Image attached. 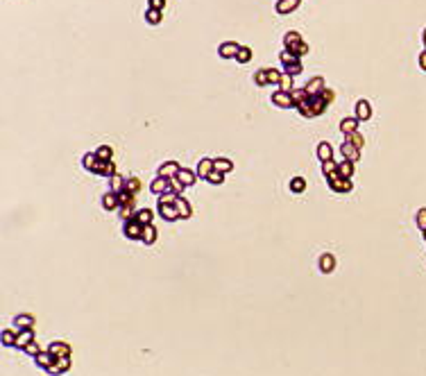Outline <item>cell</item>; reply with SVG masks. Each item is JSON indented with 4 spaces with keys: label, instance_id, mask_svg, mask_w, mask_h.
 <instances>
[{
    "label": "cell",
    "instance_id": "38",
    "mask_svg": "<svg viewBox=\"0 0 426 376\" xmlns=\"http://www.w3.org/2000/svg\"><path fill=\"white\" fill-rule=\"evenodd\" d=\"M338 172H340V177H347V179H351V177H354V161H340V163H338Z\"/></svg>",
    "mask_w": 426,
    "mask_h": 376
},
{
    "label": "cell",
    "instance_id": "34",
    "mask_svg": "<svg viewBox=\"0 0 426 376\" xmlns=\"http://www.w3.org/2000/svg\"><path fill=\"white\" fill-rule=\"evenodd\" d=\"M145 21H148V25H161V21H163V12L148 7V9H145Z\"/></svg>",
    "mask_w": 426,
    "mask_h": 376
},
{
    "label": "cell",
    "instance_id": "5",
    "mask_svg": "<svg viewBox=\"0 0 426 376\" xmlns=\"http://www.w3.org/2000/svg\"><path fill=\"white\" fill-rule=\"evenodd\" d=\"M46 349H48L50 353H54V358H66V356H71V353H73V347L68 345V342H64V340L50 342Z\"/></svg>",
    "mask_w": 426,
    "mask_h": 376
},
{
    "label": "cell",
    "instance_id": "47",
    "mask_svg": "<svg viewBox=\"0 0 426 376\" xmlns=\"http://www.w3.org/2000/svg\"><path fill=\"white\" fill-rule=\"evenodd\" d=\"M281 77H284V73H281V71H277V68H267V84H274V86H279Z\"/></svg>",
    "mask_w": 426,
    "mask_h": 376
},
{
    "label": "cell",
    "instance_id": "31",
    "mask_svg": "<svg viewBox=\"0 0 426 376\" xmlns=\"http://www.w3.org/2000/svg\"><path fill=\"white\" fill-rule=\"evenodd\" d=\"M213 168H215V170H220V172H231L234 170V161L231 159H227V157H215V159H213Z\"/></svg>",
    "mask_w": 426,
    "mask_h": 376
},
{
    "label": "cell",
    "instance_id": "11",
    "mask_svg": "<svg viewBox=\"0 0 426 376\" xmlns=\"http://www.w3.org/2000/svg\"><path fill=\"white\" fill-rule=\"evenodd\" d=\"M272 105H277V107H281V109H293L295 107V100H293V95L290 93H286V91H274L272 93Z\"/></svg>",
    "mask_w": 426,
    "mask_h": 376
},
{
    "label": "cell",
    "instance_id": "18",
    "mask_svg": "<svg viewBox=\"0 0 426 376\" xmlns=\"http://www.w3.org/2000/svg\"><path fill=\"white\" fill-rule=\"evenodd\" d=\"M308 91V95H320L322 91L326 88V84H324V77L322 75H315L313 80H308L306 82V86H304Z\"/></svg>",
    "mask_w": 426,
    "mask_h": 376
},
{
    "label": "cell",
    "instance_id": "20",
    "mask_svg": "<svg viewBox=\"0 0 426 376\" xmlns=\"http://www.w3.org/2000/svg\"><path fill=\"white\" fill-rule=\"evenodd\" d=\"M299 7V0H277V5H274V12L281 14V16H286V14H293Z\"/></svg>",
    "mask_w": 426,
    "mask_h": 376
},
{
    "label": "cell",
    "instance_id": "53",
    "mask_svg": "<svg viewBox=\"0 0 426 376\" xmlns=\"http://www.w3.org/2000/svg\"><path fill=\"white\" fill-rule=\"evenodd\" d=\"M170 193H175V195H182L184 193V186L179 184L177 177H172V179H170Z\"/></svg>",
    "mask_w": 426,
    "mask_h": 376
},
{
    "label": "cell",
    "instance_id": "30",
    "mask_svg": "<svg viewBox=\"0 0 426 376\" xmlns=\"http://www.w3.org/2000/svg\"><path fill=\"white\" fill-rule=\"evenodd\" d=\"M308 102H311V109H313L315 118L322 116V113H324V109L329 107V105L324 102V98H322V95H311V98H308Z\"/></svg>",
    "mask_w": 426,
    "mask_h": 376
},
{
    "label": "cell",
    "instance_id": "12",
    "mask_svg": "<svg viewBox=\"0 0 426 376\" xmlns=\"http://www.w3.org/2000/svg\"><path fill=\"white\" fill-rule=\"evenodd\" d=\"M120 200H118V193H113V190H106L105 195H102V209L105 211H120Z\"/></svg>",
    "mask_w": 426,
    "mask_h": 376
},
{
    "label": "cell",
    "instance_id": "60",
    "mask_svg": "<svg viewBox=\"0 0 426 376\" xmlns=\"http://www.w3.org/2000/svg\"><path fill=\"white\" fill-rule=\"evenodd\" d=\"M424 50H426V48H424Z\"/></svg>",
    "mask_w": 426,
    "mask_h": 376
},
{
    "label": "cell",
    "instance_id": "29",
    "mask_svg": "<svg viewBox=\"0 0 426 376\" xmlns=\"http://www.w3.org/2000/svg\"><path fill=\"white\" fill-rule=\"evenodd\" d=\"M134 220H136V222H141L143 227H145V224H152L154 211H152V209H148V206H143V209H138V211L134 213Z\"/></svg>",
    "mask_w": 426,
    "mask_h": 376
},
{
    "label": "cell",
    "instance_id": "23",
    "mask_svg": "<svg viewBox=\"0 0 426 376\" xmlns=\"http://www.w3.org/2000/svg\"><path fill=\"white\" fill-rule=\"evenodd\" d=\"M157 238H159V231H157V227H154V224H145V227H143V236H141L143 245H154V242H157Z\"/></svg>",
    "mask_w": 426,
    "mask_h": 376
},
{
    "label": "cell",
    "instance_id": "51",
    "mask_svg": "<svg viewBox=\"0 0 426 376\" xmlns=\"http://www.w3.org/2000/svg\"><path fill=\"white\" fill-rule=\"evenodd\" d=\"M297 111L302 113L304 118H315V113H313V109H311V102H308V100H306V102H302V105L297 107Z\"/></svg>",
    "mask_w": 426,
    "mask_h": 376
},
{
    "label": "cell",
    "instance_id": "1",
    "mask_svg": "<svg viewBox=\"0 0 426 376\" xmlns=\"http://www.w3.org/2000/svg\"><path fill=\"white\" fill-rule=\"evenodd\" d=\"M284 50H290V53H295L297 57L302 59L304 54H308V43H304L302 34L299 32H295V29H290V32H286L284 34Z\"/></svg>",
    "mask_w": 426,
    "mask_h": 376
},
{
    "label": "cell",
    "instance_id": "6",
    "mask_svg": "<svg viewBox=\"0 0 426 376\" xmlns=\"http://www.w3.org/2000/svg\"><path fill=\"white\" fill-rule=\"evenodd\" d=\"M179 170H182V165L177 163V161H163V163L157 168V177H166V179H172V177H177Z\"/></svg>",
    "mask_w": 426,
    "mask_h": 376
},
{
    "label": "cell",
    "instance_id": "13",
    "mask_svg": "<svg viewBox=\"0 0 426 376\" xmlns=\"http://www.w3.org/2000/svg\"><path fill=\"white\" fill-rule=\"evenodd\" d=\"M318 265H320V272H322V274H331V272L336 270V256H333L331 252H324L320 256Z\"/></svg>",
    "mask_w": 426,
    "mask_h": 376
},
{
    "label": "cell",
    "instance_id": "32",
    "mask_svg": "<svg viewBox=\"0 0 426 376\" xmlns=\"http://www.w3.org/2000/svg\"><path fill=\"white\" fill-rule=\"evenodd\" d=\"M100 163V159H98V154L95 152H86L82 157V165H84V170H89V172H93L95 170V165Z\"/></svg>",
    "mask_w": 426,
    "mask_h": 376
},
{
    "label": "cell",
    "instance_id": "15",
    "mask_svg": "<svg viewBox=\"0 0 426 376\" xmlns=\"http://www.w3.org/2000/svg\"><path fill=\"white\" fill-rule=\"evenodd\" d=\"M150 190H152L157 197L163 193H170V179H166V177H157V179H152V184H150Z\"/></svg>",
    "mask_w": 426,
    "mask_h": 376
},
{
    "label": "cell",
    "instance_id": "40",
    "mask_svg": "<svg viewBox=\"0 0 426 376\" xmlns=\"http://www.w3.org/2000/svg\"><path fill=\"white\" fill-rule=\"evenodd\" d=\"M279 61L284 66H290V64H297L299 57H297L295 53H290V50H281V53H279Z\"/></svg>",
    "mask_w": 426,
    "mask_h": 376
},
{
    "label": "cell",
    "instance_id": "33",
    "mask_svg": "<svg viewBox=\"0 0 426 376\" xmlns=\"http://www.w3.org/2000/svg\"><path fill=\"white\" fill-rule=\"evenodd\" d=\"M136 211H138L136 204H134V202H130V204L120 206L118 215H120V220H123V222H127V220H134V213H136Z\"/></svg>",
    "mask_w": 426,
    "mask_h": 376
},
{
    "label": "cell",
    "instance_id": "39",
    "mask_svg": "<svg viewBox=\"0 0 426 376\" xmlns=\"http://www.w3.org/2000/svg\"><path fill=\"white\" fill-rule=\"evenodd\" d=\"M290 95H293V100H295V109L302 105V102H306L308 98H311L306 88H293V93H290Z\"/></svg>",
    "mask_w": 426,
    "mask_h": 376
},
{
    "label": "cell",
    "instance_id": "2",
    "mask_svg": "<svg viewBox=\"0 0 426 376\" xmlns=\"http://www.w3.org/2000/svg\"><path fill=\"white\" fill-rule=\"evenodd\" d=\"M123 236L127 241H136L141 242V236H143V224L136 222V220H127L123 222Z\"/></svg>",
    "mask_w": 426,
    "mask_h": 376
},
{
    "label": "cell",
    "instance_id": "41",
    "mask_svg": "<svg viewBox=\"0 0 426 376\" xmlns=\"http://www.w3.org/2000/svg\"><path fill=\"white\" fill-rule=\"evenodd\" d=\"M236 61L238 64H247V61H252V48L240 46V50H238V54H236Z\"/></svg>",
    "mask_w": 426,
    "mask_h": 376
},
{
    "label": "cell",
    "instance_id": "24",
    "mask_svg": "<svg viewBox=\"0 0 426 376\" xmlns=\"http://www.w3.org/2000/svg\"><path fill=\"white\" fill-rule=\"evenodd\" d=\"M16 338H18V329H2V333H0V342H2V347H16Z\"/></svg>",
    "mask_w": 426,
    "mask_h": 376
},
{
    "label": "cell",
    "instance_id": "56",
    "mask_svg": "<svg viewBox=\"0 0 426 376\" xmlns=\"http://www.w3.org/2000/svg\"><path fill=\"white\" fill-rule=\"evenodd\" d=\"M320 95L324 98V102H326V105H331V102L336 100V93H333L331 88H324V91H322V93H320Z\"/></svg>",
    "mask_w": 426,
    "mask_h": 376
},
{
    "label": "cell",
    "instance_id": "54",
    "mask_svg": "<svg viewBox=\"0 0 426 376\" xmlns=\"http://www.w3.org/2000/svg\"><path fill=\"white\" fill-rule=\"evenodd\" d=\"M118 200H120V204H130V202H134V195L130 193V190H120L118 193Z\"/></svg>",
    "mask_w": 426,
    "mask_h": 376
},
{
    "label": "cell",
    "instance_id": "8",
    "mask_svg": "<svg viewBox=\"0 0 426 376\" xmlns=\"http://www.w3.org/2000/svg\"><path fill=\"white\" fill-rule=\"evenodd\" d=\"M68 370H71V356H66V358H57L46 372L50 376H61V374H66Z\"/></svg>",
    "mask_w": 426,
    "mask_h": 376
},
{
    "label": "cell",
    "instance_id": "21",
    "mask_svg": "<svg viewBox=\"0 0 426 376\" xmlns=\"http://www.w3.org/2000/svg\"><path fill=\"white\" fill-rule=\"evenodd\" d=\"M177 179H179V184H182L184 188H190L193 184L197 182V172L190 170V168H182V170H179V175H177Z\"/></svg>",
    "mask_w": 426,
    "mask_h": 376
},
{
    "label": "cell",
    "instance_id": "25",
    "mask_svg": "<svg viewBox=\"0 0 426 376\" xmlns=\"http://www.w3.org/2000/svg\"><path fill=\"white\" fill-rule=\"evenodd\" d=\"M54 360H57V358H54V353H50L48 349H43V351L34 358V363H36V367H39V370H48Z\"/></svg>",
    "mask_w": 426,
    "mask_h": 376
},
{
    "label": "cell",
    "instance_id": "9",
    "mask_svg": "<svg viewBox=\"0 0 426 376\" xmlns=\"http://www.w3.org/2000/svg\"><path fill=\"white\" fill-rule=\"evenodd\" d=\"M354 116L358 118L361 123H363V120L367 123V120L372 118V105H370V102H367L365 98H361V100L356 102V107H354Z\"/></svg>",
    "mask_w": 426,
    "mask_h": 376
},
{
    "label": "cell",
    "instance_id": "46",
    "mask_svg": "<svg viewBox=\"0 0 426 376\" xmlns=\"http://www.w3.org/2000/svg\"><path fill=\"white\" fill-rule=\"evenodd\" d=\"M302 71H304L302 61H297V64H290V66H284V73H286V75H290V77L302 75Z\"/></svg>",
    "mask_w": 426,
    "mask_h": 376
},
{
    "label": "cell",
    "instance_id": "28",
    "mask_svg": "<svg viewBox=\"0 0 426 376\" xmlns=\"http://www.w3.org/2000/svg\"><path fill=\"white\" fill-rule=\"evenodd\" d=\"M322 175L326 177V182L329 179H336V177H340V172H338V163L333 159L329 161H322Z\"/></svg>",
    "mask_w": 426,
    "mask_h": 376
},
{
    "label": "cell",
    "instance_id": "45",
    "mask_svg": "<svg viewBox=\"0 0 426 376\" xmlns=\"http://www.w3.org/2000/svg\"><path fill=\"white\" fill-rule=\"evenodd\" d=\"M277 88H279V91H286V93H293V88H295V84H293V77L284 73V77H281V82H279Z\"/></svg>",
    "mask_w": 426,
    "mask_h": 376
},
{
    "label": "cell",
    "instance_id": "19",
    "mask_svg": "<svg viewBox=\"0 0 426 376\" xmlns=\"http://www.w3.org/2000/svg\"><path fill=\"white\" fill-rule=\"evenodd\" d=\"M315 154H318L320 163H322V161L333 159V145H331L329 141H320V143H318V147H315Z\"/></svg>",
    "mask_w": 426,
    "mask_h": 376
},
{
    "label": "cell",
    "instance_id": "10",
    "mask_svg": "<svg viewBox=\"0 0 426 376\" xmlns=\"http://www.w3.org/2000/svg\"><path fill=\"white\" fill-rule=\"evenodd\" d=\"M340 154H343L347 161H354V163H358V161H361V150H358L354 143H349V141H343V145H340Z\"/></svg>",
    "mask_w": 426,
    "mask_h": 376
},
{
    "label": "cell",
    "instance_id": "16",
    "mask_svg": "<svg viewBox=\"0 0 426 376\" xmlns=\"http://www.w3.org/2000/svg\"><path fill=\"white\" fill-rule=\"evenodd\" d=\"M213 170H215V168H213V159H209V157H202V159L197 161V168H195L197 179H207Z\"/></svg>",
    "mask_w": 426,
    "mask_h": 376
},
{
    "label": "cell",
    "instance_id": "17",
    "mask_svg": "<svg viewBox=\"0 0 426 376\" xmlns=\"http://www.w3.org/2000/svg\"><path fill=\"white\" fill-rule=\"evenodd\" d=\"M116 172H118V170H116V163H113V161H100V163L95 165L93 175H100V177H106V179H111Z\"/></svg>",
    "mask_w": 426,
    "mask_h": 376
},
{
    "label": "cell",
    "instance_id": "59",
    "mask_svg": "<svg viewBox=\"0 0 426 376\" xmlns=\"http://www.w3.org/2000/svg\"><path fill=\"white\" fill-rule=\"evenodd\" d=\"M422 234H424V241H426V231H422Z\"/></svg>",
    "mask_w": 426,
    "mask_h": 376
},
{
    "label": "cell",
    "instance_id": "4",
    "mask_svg": "<svg viewBox=\"0 0 426 376\" xmlns=\"http://www.w3.org/2000/svg\"><path fill=\"white\" fill-rule=\"evenodd\" d=\"M329 188L338 195H345V193H351V190H354V184H351V179H347V177H336V179H329Z\"/></svg>",
    "mask_w": 426,
    "mask_h": 376
},
{
    "label": "cell",
    "instance_id": "36",
    "mask_svg": "<svg viewBox=\"0 0 426 376\" xmlns=\"http://www.w3.org/2000/svg\"><path fill=\"white\" fill-rule=\"evenodd\" d=\"M288 188H290V193H295V195L304 193V190H306V179H304V177H293Z\"/></svg>",
    "mask_w": 426,
    "mask_h": 376
},
{
    "label": "cell",
    "instance_id": "50",
    "mask_svg": "<svg viewBox=\"0 0 426 376\" xmlns=\"http://www.w3.org/2000/svg\"><path fill=\"white\" fill-rule=\"evenodd\" d=\"M23 351L27 353V356H32V358H36V356H39V353H41L43 349L39 347V342L34 340V342H30V345H27V347H23Z\"/></svg>",
    "mask_w": 426,
    "mask_h": 376
},
{
    "label": "cell",
    "instance_id": "3",
    "mask_svg": "<svg viewBox=\"0 0 426 376\" xmlns=\"http://www.w3.org/2000/svg\"><path fill=\"white\" fill-rule=\"evenodd\" d=\"M157 213H159L166 222H177V220H182V215H179V209L177 204H157Z\"/></svg>",
    "mask_w": 426,
    "mask_h": 376
},
{
    "label": "cell",
    "instance_id": "52",
    "mask_svg": "<svg viewBox=\"0 0 426 376\" xmlns=\"http://www.w3.org/2000/svg\"><path fill=\"white\" fill-rule=\"evenodd\" d=\"M177 197H179V195H175V193H163V195H159V202H161V204H175V202H177Z\"/></svg>",
    "mask_w": 426,
    "mask_h": 376
},
{
    "label": "cell",
    "instance_id": "43",
    "mask_svg": "<svg viewBox=\"0 0 426 376\" xmlns=\"http://www.w3.org/2000/svg\"><path fill=\"white\" fill-rule=\"evenodd\" d=\"M125 190H130L132 195H136L138 190H141V179H138V177H130V179L125 182Z\"/></svg>",
    "mask_w": 426,
    "mask_h": 376
},
{
    "label": "cell",
    "instance_id": "48",
    "mask_svg": "<svg viewBox=\"0 0 426 376\" xmlns=\"http://www.w3.org/2000/svg\"><path fill=\"white\" fill-rule=\"evenodd\" d=\"M254 82H256V86H266L267 84V68H259V71L254 73Z\"/></svg>",
    "mask_w": 426,
    "mask_h": 376
},
{
    "label": "cell",
    "instance_id": "44",
    "mask_svg": "<svg viewBox=\"0 0 426 376\" xmlns=\"http://www.w3.org/2000/svg\"><path fill=\"white\" fill-rule=\"evenodd\" d=\"M207 182L211 184V186H222V184H225V172H220V170H213L211 175L207 177Z\"/></svg>",
    "mask_w": 426,
    "mask_h": 376
},
{
    "label": "cell",
    "instance_id": "26",
    "mask_svg": "<svg viewBox=\"0 0 426 376\" xmlns=\"http://www.w3.org/2000/svg\"><path fill=\"white\" fill-rule=\"evenodd\" d=\"M34 329H23V331H18V338H16V347L18 349H23L27 347L30 342H34Z\"/></svg>",
    "mask_w": 426,
    "mask_h": 376
},
{
    "label": "cell",
    "instance_id": "35",
    "mask_svg": "<svg viewBox=\"0 0 426 376\" xmlns=\"http://www.w3.org/2000/svg\"><path fill=\"white\" fill-rule=\"evenodd\" d=\"M125 182H127V179H125L120 172H116V175L109 179V190H113V193H120V190H125Z\"/></svg>",
    "mask_w": 426,
    "mask_h": 376
},
{
    "label": "cell",
    "instance_id": "55",
    "mask_svg": "<svg viewBox=\"0 0 426 376\" xmlns=\"http://www.w3.org/2000/svg\"><path fill=\"white\" fill-rule=\"evenodd\" d=\"M148 7H152V9H159V12H163V9H166V0H148Z\"/></svg>",
    "mask_w": 426,
    "mask_h": 376
},
{
    "label": "cell",
    "instance_id": "58",
    "mask_svg": "<svg viewBox=\"0 0 426 376\" xmlns=\"http://www.w3.org/2000/svg\"><path fill=\"white\" fill-rule=\"evenodd\" d=\"M422 41H424V46H426V27H424V32H422Z\"/></svg>",
    "mask_w": 426,
    "mask_h": 376
},
{
    "label": "cell",
    "instance_id": "42",
    "mask_svg": "<svg viewBox=\"0 0 426 376\" xmlns=\"http://www.w3.org/2000/svg\"><path fill=\"white\" fill-rule=\"evenodd\" d=\"M345 141H349V143H354L358 150H363L365 147V136L361 134V132H354V134H347L345 136Z\"/></svg>",
    "mask_w": 426,
    "mask_h": 376
},
{
    "label": "cell",
    "instance_id": "14",
    "mask_svg": "<svg viewBox=\"0 0 426 376\" xmlns=\"http://www.w3.org/2000/svg\"><path fill=\"white\" fill-rule=\"evenodd\" d=\"M14 329L23 331V329H34V315L30 313H18L14 318Z\"/></svg>",
    "mask_w": 426,
    "mask_h": 376
},
{
    "label": "cell",
    "instance_id": "22",
    "mask_svg": "<svg viewBox=\"0 0 426 376\" xmlns=\"http://www.w3.org/2000/svg\"><path fill=\"white\" fill-rule=\"evenodd\" d=\"M358 123H361V120H358L356 116H349V118H343L338 127H340V132L347 136V134H354V132H358Z\"/></svg>",
    "mask_w": 426,
    "mask_h": 376
},
{
    "label": "cell",
    "instance_id": "49",
    "mask_svg": "<svg viewBox=\"0 0 426 376\" xmlns=\"http://www.w3.org/2000/svg\"><path fill=\"white\" fill-rule=\"evenodd\" d=\"M415 222H417L420 231H426V206H424V209H420L417 213H415Z\"/></svg>",
    "mask_w": 426,
    "mask_h": 376
},
{
    "label": "cell",
    "instance_id": "37",
    "mask_svg": "<svg viewBox=\"0 0 426 376\" xmlns=\"http://www.w3.org/2000/svg\"><path fill=\"white\" fill-rule=\"evenodd\" d=\"M93 152L98 154L100 161H113V147L111 145H98Z\"/></svg>",
    "mask_w": 426,
    "mask_h": 376
},
{
    "label": "cell",
    "instance_id": "7",
    "mask_svg": "<svg viewBox=\"0 0 426 376\" xmlns=\"http://www.w3.org/2000/svg\"><path fill=\"white\" fill-rule=\"evenodd\" d=\"M240 46L243 43H236V41H225V43H220L218 46V54L222 59H236L238 50H240Z\"/></svg>",
    "mask_w": 426,
    "mask_h": 376
},
{
    "label": "cell",
    "instance_id": "57",
    "mask_svg": "<svg viewBox=\"0 0 426 376\" xmlns=\"http://www.w3.org/2000/svg\"><path fill=\"white\" fill-rule=\"evenodd\" d=\"M420 68L426 73V50H422L420 53Z\"/></svg>",
    "mask_w": 426,
    "mask_h": 376
},
{
    "label": "cell",
    "instance_id": "27",
    "mask_svg": "<svg viewBox=\"0 0 426 376\" xmlns=\"http://www.w3.org/2000/svg\"><path fill=\"white\" fill-rule=\"evenodd\" d=\"M175 204H177V209H179V215H182V220H188V217L193 215V206H190V202L186 200L184 195H179Z\"/></svg>",
    "mask_w": 426,
    "mask_h": 376
}]
</instances>
